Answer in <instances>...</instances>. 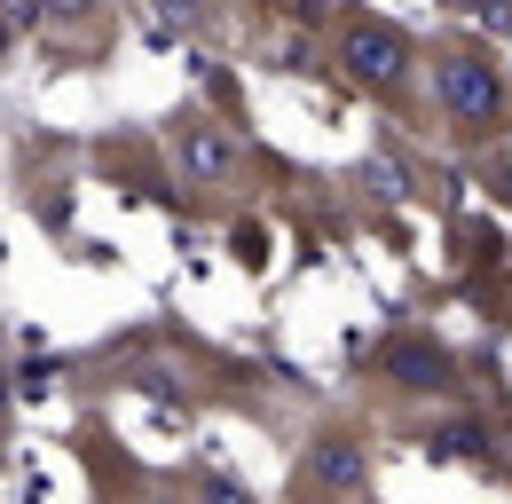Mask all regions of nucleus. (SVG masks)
<instances>
[{
    "mask_svg": "<svg viewBox=\"0 0 512 504\" xmlns=\"http://www.w3.org/2000/svg\"><path fill=\"white\" fill-rule=\"evenodd\" d=\"M166 142H174V158H182L190 182H229V174H237V142L213 119H197V111H182V119L166 126Z\"/></svg>",
    "mask_w": 512,
    "mask_h": 504,
    "instance_id": "nucleus-1",
    "label": "nucleus"
},
{
    "mask_svg": "<svg viewBox=\"0 0 512 504\" xmlns=\"http://www.w3.org/2000/svg\"><path fill=\"white\" fill-rule=\"evenodd\" d=\"M0 48H8V32H0Z\"/></svg>",
    "mask_w": 512,
    "mask_h": 504,
    "instance_id": "nucleus-6",
    "label": "nucleus"
},
{
    "mask_svg": "<svg viewBox=\"0 0 512 504\" xmlns=\"http://www.w3.org/2000/svg\"><path fill=\"white\" fill-rule=\"evenodd\" d=\"M434 87H442V103L457 119H497V103H505L497 63H473V56H449L442 71H434Z\"/></svg>",
    "mask_w": 512,
    "mask_h": 504,
    "instance_id": "nucleus-2",
    "label": "nucleus"
},
{
    "mask_svg": "<svg viewBox=\"0 0 512 504\" xmlns=\"http://www.w3.org/2000/svg\"><path fill=\"white\" fill-rule=\"evenodd\" d=\"M386 363L402 371V386H449V378H442L449 363H442V355H434V347H418V339H402V347H394Z\"/></svg>",
    "mask_w": 512,
    "mask_h": 504,
    "instance_id": "nucleus-5",
    "label": "nucleus"
},
{
    "mask_svg": "<svg viewBox=\"0 0 512 504\" xmlns=\"http://www.w3.org/2000/svg\"><path fill=\"white\" fill-rule=\"evenodd\" d=\"M363 473H371V449H363L355 434H331V441H316V449H308L300 489H308V481H316V489H355Z\"/></svg>",
    "mask_w": 512,
    "mask_h": 504,
    "instance_id": "nucleus-3",
    "label": "nucleus"
},
{
    "mask_svg": "<svg viewBox=\"0 0 512 504\" xmlns=\"http://www.w3.org/2000/svg\"><path fill=\"white\" fill-rule=\"evenodd\" d=\"M347 56H355V71H363V79H394L402 40H394V32H355V40H347Z\"/></svg>",
    "mask_w": 512,
    "mask_h": 504,
    "instance_id": "nucleus-4",
    "label": "nucleus"
}]
</instances>
